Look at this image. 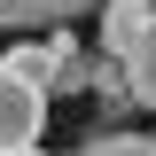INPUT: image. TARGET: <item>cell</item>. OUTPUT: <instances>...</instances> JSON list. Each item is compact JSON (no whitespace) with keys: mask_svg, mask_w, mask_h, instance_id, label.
<instances>
[{"mask_svg":"<svg viewBox=\"0 0 156 156\" xmlns=\"http://www.w3.org/2000/svg\"><path fill=\"white\" fill-rule=\"evenodd\" d=\"M94 47L125 62L133 101H140V109H156V0H101V16H94Z\"/></svg>","mask_w":156,"mask_h":156,"instance_id":"1","label":"cell"},{"mask_svg":"<svg viewBox=\"0 0 156 156\" xmlns=\"http://www.w3.org/2000/svg\"><path fill=\"white\" fill-rule=\"evenodd\" d=\"M47 133V94L0 55V156H31Z\"/></svg>","mask_w":156,"mask_h":156,"instance_id":"2","label":"cell"},{"mask_svg":"<svg viewBox=\"0 0 156 156\" xmlns=\"http://www.w3.org/2000/svg\"><path fill=\"white\" fill-rule=\"evenodd\" d=\"M78 16H101V0H0V31H62Z\"/></svg>","mask_w":156,"mask_h":156,"instance_id":"3","label":"cell"},{"mask_svg":"<svg viewBox=\"0 0 156 156\" xmlns=\"http://www.w3.org/2000/svg\"><path fill=\"white\" fill-rule=\"evenodd\" d=\"M8 62H16V70L31 78L39 94H55L62 62H78V55H70V31H39V39H23V47H8Z\"/></svg>","mask_w":156,"mask_h":156,"instance_id":"4","label":"cell"},{"mask_svg":"<svg viewBox=\"0 0 156 156\" xmlns=\"http://www.w3.org/2000/svg\"><path fill=\"white\" fill-rule=\"evenodd\" d=\"M70 156H156V133H86Z\"/></svg>","mask_w":156,"mask_h":156,"instance_id":"5","label":"cell"}]
</instances>
